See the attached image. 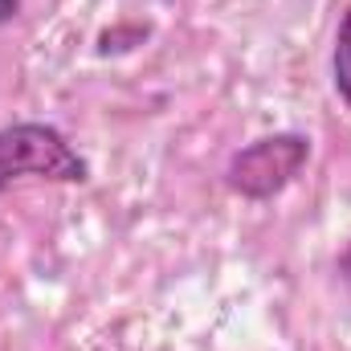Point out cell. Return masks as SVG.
Returning a JSON list of instances; mask_svg holds the SVG:
<instances>
[{"label": "cell", "mask_w": 351, "mask_h": 351, "mask_svg": "<svg viewBox=\"0 0 351 351\" xmlns=\"http://www.w3.org/2000/svg\"><path fill=\"white\" fill-rule=\"evenodd\" d=\"M16 180H49V184H86L90 164L53 123H8L0 127V192Z\"/></svg>", "instance_id": "1"}, {"label": "cell", "mask_w": 351, "mask_h": 351, "mask_svg": "<svg viewBox=\"0 0 351 351\" xmlns=\"http://www.w3.org/2000/svg\"><path fill=\"white\" fill-rule=\"evenodd\" d=\"M306 164H311V139L298 131H274V135L245 143L229 160L225 184L241 200H274L278 192H286L298 180Z\"/></svg>", "instance_id": "2"}, {"label": "cell", "mask_w": 351, "mask_h": 351, "mask_svg": "<svg viewBox=\"0 0 351 351\" xmlns=\"http://www.w3.org/2000/svg\"><path fill=\"white\" fill-rule=\"evenodd\" d=\"M331 82L335 94L348 102L351 110V4L339 16V29H335V49H331Z\"/></svg>", "instance_id": "3"}, {"label": "cell", "mask_w": 351, "mask_h": 351, "mask_svg": "<svg viewBox=\"0 0 351 351\" xmlns=\"http://www.w3.org/2000/svg\"><path fill=\"white\" fill-rule=\"evenodd\" d=\"M21 4L25 0H0V25H12L21 16Z\"/></svg>", "instance_id": "4"}, {"label": "cell", "mask_w": 351, "mask_h": 351, "mask_svg": "<svg viewBox=\"0 0 351 351\" xmlns=\"http://www.w3.org/2000/svg\"><path fill=\"white\" fill-rule=\"evenodd\" d=\"M339 269H343V274H348V278H351V245H348V250H343V258H339Z\"/></svg>", "instance_id": "5"}]
</instances>
